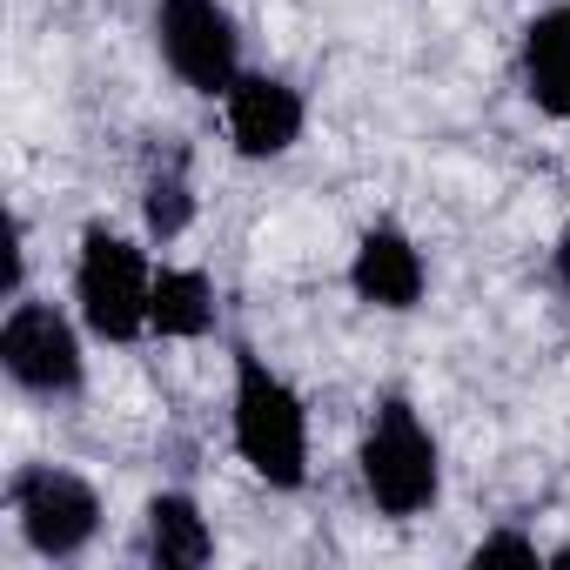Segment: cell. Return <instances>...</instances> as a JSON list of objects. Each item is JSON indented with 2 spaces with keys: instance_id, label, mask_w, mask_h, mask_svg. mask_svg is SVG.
<instances>
[{
  "instance_id": "6da1fadb",
  "label": "cell",
  "mask_w": 570,
  "mask_h": 570,
  "mask_svg": "<svg viewBox=\"0 0 570 570\" xmlns=\"http://www.w3.org/2000/svg\"><path fill=\"white\" fill-rule=\"evenodd\" d=\"M228 430H235V456L268 490H303L309 483V410L255 350H235Z\"/></svg>"
},
{
  "instance_id": "7a4b0ae2",
  "label": "cell",
  "mask_w": 570,
  "mask_h": 570,
  "mask_svg": "<svg viewBox=\"0 0 570 570\" xmlns=\"http://www.w3.org/2000/svg\"><path fill=\"white\" fill-rule=\"evenodd\" d=\"M356 476H363L370 503L383 517H396V523L436 510V497H443V450H436L430 423L416 416V403L403 390L376 396L363 450H356Z\"/></svg>"
},
{
  "instance_id": "3957f363",
  "label": "cell",
  "mask_w": 570,
  "mask_h": 570,
  "mask_svg": "<svg viewBox=\"0 0 570 570\" xmlns=\"http://www.w3.org/2000/svg\"><path fill=\"white\" fill-rule=\"evenodd\" d=\"M148 303H155V268H148V255L121 228L95 222L81 235V255H75V309H81L88 336H101V343L148 336Z\"/></svg>"
},
{
  "instance_id": "277c9868",
  "label": "cell",
  "mask_w": 570,
  "mask_h": 570,
  "mask_svg": "<svg viewBox=\"0 0 570 570\" xmlns=\"http://www.w3.org/2000/svg\"><path fill=\"white\" fill-rule=\"evenodd\" d=\"M8 503H14V523H21L28 550L48 557V563H68L101 537V497H95V483L81 470L28 463L8 483Z\"/></svg>"
},
{
  "instance_id": "5b68a950",
  "label": "cell",
  "mask_w": 570,
  "mask_h": 570,
  "mask_svg": "<svg viewBox=\"0 0 570 570\" xmlns=\"http://www.w3.org/2000/svg\"><path fill=\"white\" fill-rule=\"evenodd\" d=\"M0 370H8L14 390L41 396V403H68L81 396L88 383V356H81V330L55 309V303H35L21 296L0 323Z\"/></svg>"
},
{
  "instance_id": "8992f818",
  "label": "cell",
  "mask_w": 570,
  "mask_h": 570,
  "mask_svg": "<svg viewBox=\"0 0 570 570\" xmlns=\"http://www.w3.org/2000/svg\"><path fill=\"white\" fill-rule=\"evenodd\" d=\"M155 48L168 75L208 101L242 81V28L222 0H155Z\"/></svg>"
},
{
  "instance_id": "52a82bcc",
  "label": "cell",
  "mask_w": 570,
  "mask_h": 570,
  "mask_svg": "<svg viewBox=\"0 0 570 570\" xmlns=\"http://www.w3.org/2000/svg\"><path fill=\"white\" fill-rule=\"evenodd\" d=\"M222 121H228V141H235L242 161H275L303 141L309 108L282 75H248L242 68V81L222 95Z\"/></svg>"
},
{
  "instance_id": "ba28073f",
  "label": "cell",
  "mask_w": 570,
  "mask_h": 570,
  "mask_svg": "<svg viewBox=\"0 0 570 570\" xmlns=\"http://www.w3.org/2000/svg\"><path fill=\"white\" fill-rule=\"evenodd\" d=\"M350 289H356V303L390 309V316H403V309L423 303V289H430V262H423V248L410 242V228H396V222H370V228L356 235Z\"/></svg>"
},
{
  "instance_id": "9c48e42d",
  "label": "cell",
  "mask_w": 570,
  "mask_h": 570,
  "mask_svg": "<svg viewBox=\"0 0 570 570\" xmlns=\"http://www.w3.org/2000/svg\"><path fill=\"white\" fill-rule=\"evenodd\" d=\"M517 75H523L530 108H543L550 121H570V0H563V8H543L523 28Z\"/></svg>"
},
{
  "instance_id": "30bf717a",
  "label": "cell",
  "mask_w": 570,
  "mask_h": 570,
  "mask_svg": "<svg viewBox=\"0 0 570 570\" xmlns=\"http://www.w3.org/2000/svg\"><path fill=\"white\" fill-rule=\"evenodd\" d=\"M141 550L161 570H195V563L215 557V530H208V517L188 490H155L148 510H141Z\"/></svg>"
},
{
  "instance_id": "8fae6325",
  "label": "cell",
  "mask_w": 570,
  "mask_h": 570,
  "mask_svg": "<svg viewBox=\"0 0 570 570\" xmlns=\"http://www.w3.org/2000/svg\"><path fill=\"white\" fill-rule=\"evenodd\" d=\"M148 330L168 336V343H195V336H208V330H215V282H208L202 268L161 262V268H155Z\"/></svg>"
},
{
  "instance_id": "7c38bea8",
  "label": "cell",
  "mask_w": 570,
  "mask_h": 570,
  "mask_svg": "<svg viewBox=\"0 0 570 570\" xmlns=\"http://www.w3.org/2000/svg\"><path fill=\"white\" fill-rule=\"evenodd\" d=\"M141 222H148L155 242L188 235V222H195V188H188V161H181V148H168V155L148 168V181H141Z\"/></svg>"
},
{
  "instance_id": "4fadbf2b",
  "label": "cell",
  "mask_w": 570,
  "mask_h": 570,
  "mask_svg": "<svg viewBox=\"0 0 570 570\" xmlns=\"http://www.w3.org/2000/svg\"><path fill=\"white\" fill-rule=\"evenodd\" d=\"M497 557H510V563H543V550H537V537H523V530H490L476 550H470V563H497Z\"/></svg>"
},
{
  "instance_id": "5bb4252c",
  "label": "cell",
  "mask_w": 570,
  "mask_h": 570,
  "mask_svg": "<svg viewBox=\"0 0 570 570\" xmlns=\"http://www.w3.org/2000/svg\"><path fill=\"white\" fill-rule=\"evenodd\" d=\"M550 282L570 296V228H563V235H557V248H550Z\"/></svg>"
},
{
  "instance_id": "9a60e30c",
  "label": "cell",
  "mask_w": 570,
  "mask_h": 570,
  "mask_svg": "<svg viewBox=\"0 0 570 570\" xmlns=\"http://www.w3.org/2000/svg\"><path fill=\"white\" fill-rule=\"evenodd\" d=\"M543 563H557V570H570V543H557V550H550Z\"/></svg>"
}]
</instances>
